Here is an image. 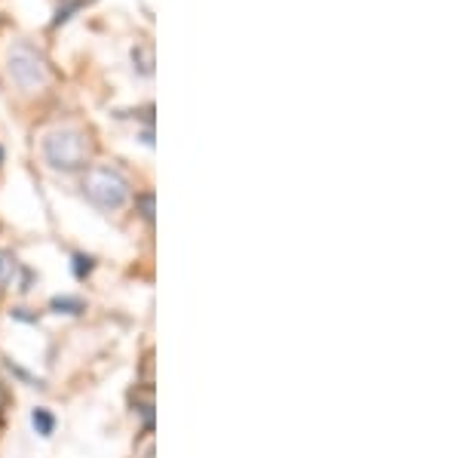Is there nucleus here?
I'll return each mask as SVG.
<instances>
[{"label":"nucleus","mask_w":460,"mask_h":458,"mask_svg":"<svg viewBox=\"0 0 460 458\" xmlns=\"http://www.w3.org/2000/svg\"><path fill=\"white\" fill-rule=\"evenodd\" d=\"M74 271H77V277H86L89 271H93V258L77 256V268H74Z\"/></svg>","instance_id":"6e6552de"},{"label":"nucleus","mask_w":460,"mask_h":458,"mask_svg":"<svg viewBox=\"0 0 460 458\" xmlns=\"http://www.w3.org/2000/svg\"><path fill=\"white\" fill-rule=\"evenodd\" d=\"M16 274H19L16 256L0 253V286H13V283H16Z\"/></svg>","instance_id":"20e7f679"},{"label":"nucleus","mask_w":460,"mask_h":458,"mask_svg":"<svg viewBox=\"0 0 460 458\" xmlns=\"http://www.w3.org/2000/svg\"><path fill=\"white\" fill-rule=\"evenodd\" d=\"M31 422H34V427H37V434H40V437H49V434H53V427H56V418L49 416L47 409H34Z\"/></svg>","instance_id":"39448f33"},{"label":"nucleus","mask_w":460,"mask_h":458,"mask_svg":"<svg viewBox=\"0 0 460 458\" xmlns=\"http://www.w3.org/2000/svg\"><path fill=\"white\" fill-rule=\"evenodd\" d=\"M132 58H142V65H138V68H142V74H151L154 71L151 68L154 56H151V49H147V47H136V49H132Z\"/></svg>","instance_id":"0eeeda50"},{"label":"nucleus","mask_w":460,"mask_h":458,"mask_svg":"<svg viewBox=\"0 0 460 458\" xmlns=\"http://www.w3.org/2000/svg\"><path fill=\"white\" fill-rule=\"evenodd\" d=\"M6 77L19 93H40L49 84L47 56L25 40H16L6 49Z\"/></svg>","instance_id":"f257e3e1"},{"label":"nucleus","mask_w":460,"mask_h":458,"mask_svg":"<svg viewBox=\"0 0 460 458\" xmlns=\"http://www.w3.org/2000/svg\"><path fill=\"white\" fill-rule=\"evenodd\" d=\"M145 458H154V455H151V453H147V455H145Z\"/></svg>","instance_id":"9b49d317"},{"label":"nucleus","mask_w":460,"mask_h":458,"mask_svg":"<svg viewBox=\"0 0 460 458\" xmlns=\"http://www.w3.org/2000/svg\"><path fill=\"white\" fill-rule=\"evenodd\" d=\"M43 160H47L53 169H65V173H71V169H80L86 164V136L80 130L74 127H62V130H53L43 136Z\"/></svg>","instance_id":"f03ea898"},{"label":"nucleus","mask_w":460,"mask_h":458,"mask_svg":"<svg viewBox=\"0 0 460 458\" xmlns=\"http://www.w3.org/2000/svg\"><path fill=\"white\" fill-rule=\"evenodd\" d=\"M0 164H4V151H0Z\"/></svg>","instance_id":"9d476101"},{"label":"nucleus","mask_w":460,"mask_h":458,"mask_svg":"<svg viewBox=\"0 0 460 458\" xmlns=\"http://www.w3.org/2000/svg\"><path fill=\"white\" fill-rule=\"evenodd\" d=\"M84 194L89 203H95L99 210H120L129 201V182L120 169L114 166H95L86 173L84 179Z\"/></svg>","instance_id":"7ed1b4c3"},{"label":"nucleus","mask_w":460,"mask_h":458,"mask_svg":"<svg viewBox=\"0 0 460 458\" xmlns=\"http://www.w3.org/2000/svg\"><path fill=\"white\" fill-rule=\"evenodd\" d=\"M142 206H145V212H142V216H145L147 221H151V219H154V197H145Z\"/></svg>","instance_id":"1a4fd4ad"},{"label":"nucleus","mask_w":460,"mask_h":458,"mask_svg":"<svg viewBox=\"0 0 460 458\" xmlns=\"http://www.w3.org/2000/svg\"><path fill=\"white\" fill-rule=\"evenodd\" d=\"M53 308H58V311H65V314H80V311H84V301L62 295V299H53Z\"/></svg>","instance_id":"423d86ee"}]
</instances>
